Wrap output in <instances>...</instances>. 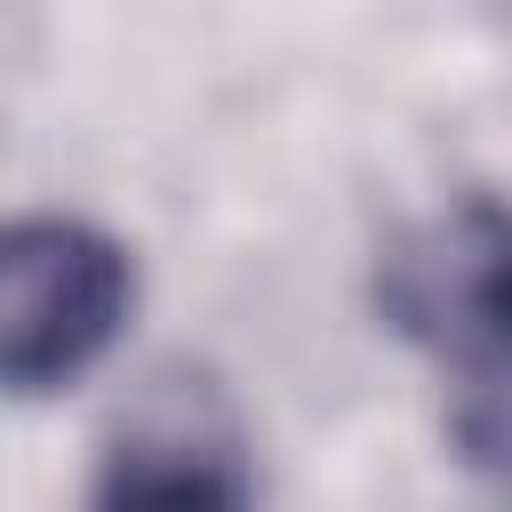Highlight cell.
<instances>
[{
	"label": "cell",
	"instance_id": "cell-1",
	"mask_svg": "<svg viewBox=\"0 0 512 512\" xmlns=\"http://www.w3.org/2000/svg\"><path fill=\"white\" fill-rule=\"evenodd\" d=\"M136 264L112 232L80 216L0 224V392L48 400L80 384L128 328Z\"/></svg>",
	"mask_w": 512,
	"mask_h": 512
},
{
	"label": "cell",
	"instance_id": "cell-2",
	"mask_svg": "<svg viewBox=\"0 0 512 512\" xmlns=\"http://www.w3.org/2000/svg\"><path fill=\"white\" fill-rule=\"evenodd\" d=\"M376 312L432 360L464 376L512 360V200L464 192L408 232H392L376 264Z\"/></svg>",
	"mask_w": 512,
	"mask_h": 512
},
{
	"label": "cell",
	"instance_id": "cell-3",
	"mask_svg": "<svg viewBox=\"0 0 512 512\" xmlns=\"http://www.w3.org/2000/svg\"><path fill=\"white\" fill-rule=\"evenodd\" d=\"M96 512H256L248 472L208 432H128L104 464Z\"/></svg>",
	"mask_w": 512,
	"mask_h": 512
},
{
	"label": "cell",
	"instance_id": "cell-4",
	"mask_svg": "<svg viewBox=\"0 0 512 512\" xmlns=\"http://www.w3.org/2000/svg\"><path fill=\"white\" fill-rule=\"evenodd\" d=\"M456 456L472 472L512 480V360L464 376V392H456Z\"/></svg>",
	"mask_w": 512,
	"mask_h": 512
}]
</instances>
